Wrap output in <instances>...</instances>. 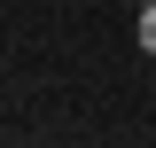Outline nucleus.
Returning a JSON list of instances; mask_svg holds the SVG:
<instances>
[{"label": "nucleus", "instance_id": "1", "mask_svg": "<svg viewBox=\"0 0 156 148\" xmlns=\"http://www.w3.org/2000/svg\"><path fill=\"white\" fill-rule=\"evenodd\" d=\"M140 47H148V55H156V0H148V8H140Z\"/></svg>", "mask_w": 156, "mask_h": 148}, {"label": "nucleus", "instance_id": "2", "mask_svg": "<svg viewBox=\"0 0 156 148\" xmlns=\"http://www.w3.org/2000/svg\"><path fill=\"white\" fill-rule=\"evenodd\" d=\"M140 8H148V0H140Z\"/></svg>", "mask_w": 156, "mask_h": 148}]
</instances>
